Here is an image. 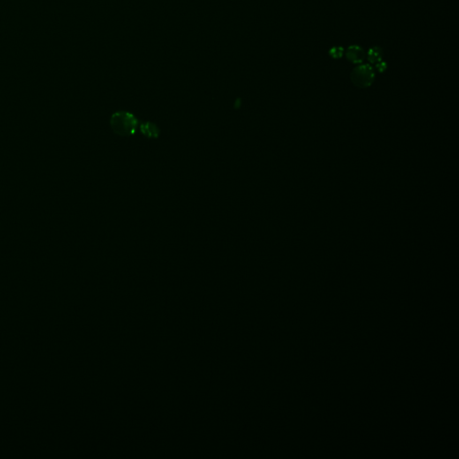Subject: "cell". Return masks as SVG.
<instances>
[{
  "instance_id": "obj_1",
  "label": "cell",
  "mask_w": 459,
  "mask_h": 459,
  "mask_svg": "<svg viewBox=\"0 0 459 459\" xmlns=\"http://www.w3.org/2000/svg\"><path fill=\"white\" fill-rule=\"evenodd\" d=\"M139 126V121L132 113L118 111L110 118V127L113 131L121 136L133 135Z\"/></svg>"
},
{
  "instance_id": "obj_2",
  "label": "cell",
  "mask_w": 459,
  "mask_h": 459,
  "mask_svg": "<svg viewBox=\"0 0 459 459\" xmlns=\"http://www.w3.org/2000/svg\"><path fill=\"white\" fill-rule=\"evenodd\" d=\"M374 69L369 64L360 65L351 73V81L356 87L366 88L374 82Z\"/></svg>"
},
{
  "instance_id": "obj_3",
  "label": "cell",
  "mask_w": 459,
  "mask_h": 459,
  "mask_svg": "<svg viewBox=\"0 0 459 459\" xmlns=\"http://www.w3.org/2000/svg\"><path fill=\"white\" fill-rule=\"evenodd\" d=\"M346 56H347V60L352 63L360 64L365 59V52L361 47L354 45L347 48Z\"/></svg>"
},
{
  "instance_id": "obj_4",
  "label": "cell",
  "mask_w": 459,
  "mask_h": 459,
  "mask_svg": "<svg viewBox=\"0 0 459 459\" xmlns=\"http://www.w3.org/2000/svg\"><path fill=\"white\" fill-rule=\"evenodd\" d=\"M139 127H140V131L145 135V137L156 138L159 135V129L153 123L145 122V123L139 125Z\"/></svg>"
},
{
  "instance_id": "obj_5",
  "label": "cell",
  "mask_w": 459,
  "mask_h": 459,
  "mask_svg": "<svg viewBox=\"0 0 459 459\" xmlns=\"http://www.w3.org/2000/svg\"><path fill=\"white\" fill-rule=\"evenodd\" d=\"M367 56H368V61H370L371 64L379 63L382 60V49L379 47H373V48H370V50L367 53Z\"/></svg>"
},
{
  "instance_id": "obj_6",
  "label": "cell",
  "mask_w": 459,
  "mask_h": 459,
  "mask_svg": "<svg viewBox=\"0 0 459 459\" xmlns=\"http://www.w3.org/2000/svg\"><path fill=\"white\" fill-rule=\"evenodd\" d=\"M329 55L334 59H340L343 55V48L341 47H334V48H331Z\"/></svg>"
},
{
  "instance_id": "obj_7",
  "label": "cell",
  "mask_w": 459,
  "mask_h": 459,
  "mask_svg": "<svg viewBox=\"0 0 459 459\" xmlns=\"http://www.w3.org/2000/svg\"><path fill=\"white\" fill-rule=\"evenodd\" d=\"M386 68H387V65L385 64V63H383V62L377 63V69H378L379 71H381V72H382V71H384V70L386 69Z\"/></svg>"
}]
</instances>
